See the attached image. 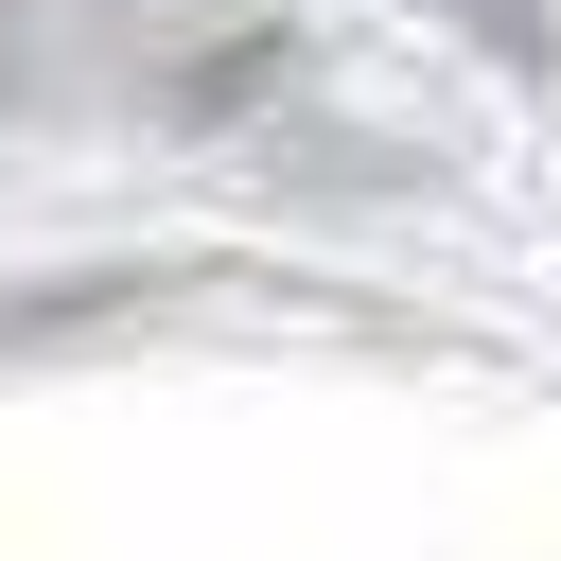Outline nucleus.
Here are the masks:
<instances>
[{
    "label": "nucleus",
    "mask_w": 561,
    "mask_h": 561,
    "mask_svg": "<svg viewBox=\"0 0 561 561\" xmlns=\"http://www.w3.org/2000/svg\"><path fill=\"white\" fill-rule=\"evenodd\" d=\"M456 18H473L508 70H561V18H543V0H456Z\"/></svg>",
    "instance_id": "obj_1"
}]
</instances>
